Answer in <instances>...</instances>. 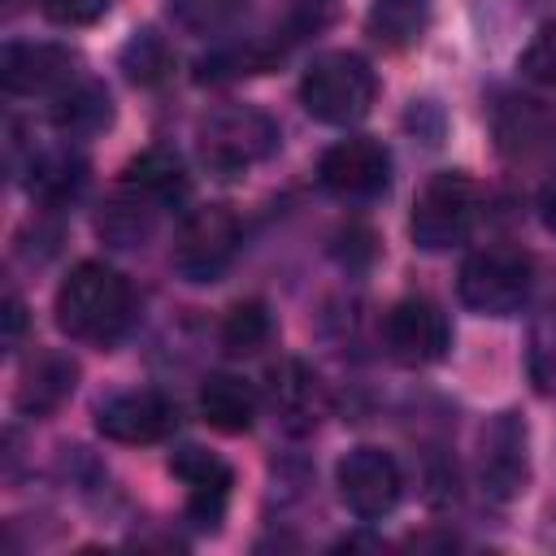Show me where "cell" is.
<instances>
[{"label": "cell", "instance_id": "cell-1", "mask_svg": "<svg viewBox=\"0 0 556 556\" xmlns=\"http://www.w3.org/2000/svg\"><path fill=\"white\" fill-rule=\"evenodd\" d=\"M130 282L104 261H78L56 287V326L78 343H113L130 326Z\"/></svg>", "mask_w": 556, "mask_h": 556}, {"label": "cell", "instance_id": "cell-2", "mask_svg": "<svg viewBox=\"0 0 556 556\" xmlns=\"http://www.w3.org/2000/svg\"><path fill=\"white\" fill-rule=\"evenodd\" d=\"M378 96V78L356 52H321L300 78V104L308 117L326 126H356Z\"/></svg>", "mask_w": 556, "mask_h": 556}, {"label": "cell", "instance_id": "cell-3", "mask_svg": "<svg viewBox=\"0 0 556 556\" xmlns=\"http://www.w3.org/2000/svg\"><path fill=\"white\" fill-rule=\"evenodd\" d=\"M478 217H482V187L465 169H439L417 191L408 230L421 252H447L473 235Z\"/></svg>", "mask_w": 556, "mask_h": 556}, {"label": "cell", "instance_id": "cell-4", "mask_svg": "<svg viewBox=\"0 0 556 556\" xmlns=\"http://www.w3.org/2000/svg\"><path fill=\"white\" fill-rule=\"evenodd\" d=\"M530 282H534V265L513 243L473 248L456 274V291H460L465 308H473L482 317H513L526 304Z\"/></svg>", "mask_w": 556, "mask_h": 556}, {"label": "cell", "instance_id": "cell-5", "mask_svg": "<svg viewBox=\"0 0 556 556\" xmlns=\"http://www.w3.org/2000/svg\"><path fill=\"white\" fill-rule=\"evenodd\" d=\"M200 139V161L222 174V178H235L252 165H261L265 156H274L278 148V122L252 104H230V109H217L200 122L195 130Z\"/></svg>", "mask_w": 556, "mask_h": 556}, {"label": "cell", "instance_id": "cell-6", "mask_svg": "<svg viewBox=\"0 0 556 556\" xmlns=\"http://www.w3.org/2000/svg\"><path fill=\"white\" fill-rule=\"evenodd\" d=\"M239 243H243L239 217L222 204H204V208H191L182 217L174 248H169V265L187 282H217L235 265Z\"/></svg>", "mask_w": 556, "mask_h": 556}, {"label": "cell", "instance_id": "cell-7", "mask_svg": "<svg viewBox=\"0 0 556 556\" xmlns=\"http://www.w3.org/2000/svg\"><path fill=\"white\" fill-rule=\"evenodd\" d=\"M530 478V430L517 413H495L478 430V482L491 500H517Z\"/></svg>", "mask_w": 556, "mask_h": 556}, {"label": "cell", "instance_id": "cell-8", "mask_svg": "<svg viewBox=\"0 0 556 556\" xmlns=\"http://www.w3.org/2000/svg\"><path fill=\"white\" fill-rule=\"evenodd\" d=\"M334 482H339V500H343L348 513L361 517V521L387 517V513L400 504V491H404L400 465H395V456L382 452V447H352V452L339 460Z\"/></svg>", "mask_w": 556, "mask_h": 556}, {"label": "cell", "instance_id": "cell-9", "mask_svg": "<svg viewBox=\"0 0 556 556\" xmlns=\"http://www.w3.org/2000/svg\"><path fill=\"white\" fill-rule=\"evenodd\" d=\"M382 339H387V352L400 365H434L452 348V326H447V313L434 300L408 295V300H395L387 308Z\"/></svg>", "mask_w": 556, "mask_h": 556}, {"label": "cell", "instance_id": "cell-10", "mask_svg": "<svg viewBox=\"0 0 556 556\" xmlns=\"http://www.w3.org/2000/svg\"><path fill=\"white\" fill-rule=\"evenodd\" d=\"M317 178L339 200H374L391 182V152L378 139H369V135L339 139V143H330L321 152Z\"/></svg>", "mask_w": 556, "mask_h": 556}, {"label": "cell", "instance_id": "cell-11", "mask_svg": "<svg viewBox=\"0 0 556 556\" xmlns=\"http://www.w3.org/2000/svg\"><path fill=\"white\" fill-rule=\"evenodd\" d=\"M78 52L65 43H9L0 56V83L9 96H61L78 83Z\"/></svg>", "mask_w": 556, "mask_h": 556}, {"label": "cell", "instance_id": "cell-12", "mask_svg": "<svg viewBox=\"0 0 556 556\" xmlns=\"http://www.w3.org/2000/svg\"><path fill=\"white\" fill-rule=\"evenodd\" d=\"M178 426V408L161 391H122L96 408V430L113 443H161Z\"/></svg>", "mask_w": 556, "mask_h": 556}, {"label": "cell", "instance_id": "cell-13", "mask_svg": "<svg viewBox=\"0 0 556 556\" xmlns=\"http://www.w3.org/2000/svg\"><path fill=\"white\" fill-rule=\"evenodd\" d=\"M495 148L508 161H543L556 152V104L534 96H504L491 113Z\"/></svg>", "mask_w": 556, "mask_h": 556}, {"label": "cell", "instance_id": "cell-14", "mask_svg": "<svg viewBox=\"0 0 556 556\" xmlns=\"http://www.w3.org/2000/svg\"><path fill=\"white\" fill-rule=\"evenodd\" d=\"M265 404L274 408L282 430L308 434L326 413V387L300 356H282L265 369Z\"/></svg>", "mask_w": 556, "mask_h": 556}, {"label": "cell", "instance_id": "cell-15", "mask_svg": "<svg viewBox=\"0 0 556 556\" xmlns=\"http://www.w3.org/2000/svg\"><path fill=\"white\" fill-rule=\"evenodd\" d=\"M169 473L187 486V513L195 517V526L217 530L222 508H226V495H230V482H235L230 465L217 452L187 443V447H178L169 456Z\"/></svg>", "mask_w": 556, "mask_h": 556}, {"label": "cell", "instance_id": "cell-16", "mask_svg": "<svg viewBox=\"0 0 556 556\" xmlns=\"http://www.w3.org/2000/svg\"><path fill=\"white\" fill-rule=\"evenodd\" d=\"M78 382V365L65 356V352H39L26 369H22V382H17V408L26 417H43L52 413L61 400H70Z\"/></svg>", "mask_w": 556, "mask_h": 556}, {"label": "cell", "instance_id": "cell-17", "mask_svg": "<svg viewBox=\"0 0 556 556\" xmlns=\"http://www.w3.org/2000/svg\"><path fill=\"white\" fill-rule=\"evenodd\" d=\"M256 408H261V400H256L252 382H243V378H235V374H208L204 387H200V413H204V421H208L213 430H222V434H243V430H252Z\"/></svg>", "mask_w": 556, "mask_h": 556}, {"label": "cell", "instance_id": "cell-18", "mask_svg": "<svg viewBox=\"0 0 556 556\" xmlns=\"http://www.w3.org/2000/svg\"><path fill=\"white\" fill-rule=\"evenodd\" d=\"M156 217H161V204L122 182V191L104 200V208L96 217V230L113 248H135V243H143L156 230Z\"/></svg>", "mask_w": 556, "mask_h": 556}, {"label": "cell", "instance_id": "cell-19", "mask_svg": "<svg viewBox=\"0 0 556 556\" xmlns=\"http://www.w3.org/2000/svg\"><path fill=\"white\" fill-rule=\"evenodd\" d=\"M426 26H430V0H374L365 13V35L387 52L413 48L426 35Z\"/></svg>", "mask_w": 556, "mask_h": 556}, {"label": "cell", "instance_id": "cell-20", "mask_svg": "<svg viewBox=\"0 0 556 556\" xmlns=\"http://www.w3.org/2000/svg\"><path fill=\"white\" fill-rule=\"evenodd\" d=\"M52 122L70 135V139H83V135H96L113 122V104H109V91L91 78H78L74 87H65L52 104Z\"/></svg>", "mask_w": 556, "mask_h": 556}, {"label": "cell", "instance_id": "cell-21", "mask_svg": "<svg viewBox=\"0 0 556 556\" xmlns=\"http://www.w3.org/2000/svg\"><path fill=\"white\" fill-rule=\"evenodd\" d=\"M87 182V161L74 152V148H52V152H39L30 156V195H39L43 204H65L83 191Z\"/></svg>", "mask_w": 556, "mask_h": 556}, {"label": "cell", "instance_id": "cell-22", "mask_svg": "<svg viewBox=\"0 0 556 556\" xmlns=\"http://www.w3.org/2000/svg\"><path fill=\"white\" fill-rule=\"evenodd\" d=\"M122 182L135 187V191H143V195L156 200L161 208H169V204H178V200L187 195L182 161H178L174 152H165V148H148V152H139V156L126 165V178H122Z\"/></svg>", "mask_w": 556, "mask_h": 556}, {"label": "cell", "instance_id": "cell-23", "mask_svg": "<svg viewBox=\"0 0 556 556\" xmlns=\"http://www.w3.org/2000/svg\"><path fill=\"white\" fill-rule=\"evenodd\" d=\"M122 70H126L130 83L152 87V83L169 78V70H174V52H169V43H165L156 30H135L130 43L122 48Z\"/></svg>", "mask_w": 556, "mask_h": 556}, {"label": "cell", "instance_id": "cell-24", "mask_svg": "<svg viewBox=\"0 0 556 556\" xmlns=\"http://www.w3.org/2000/svg\"><path fill=\"white\" fill-rule=\"evenodd\" d=\"M269 313H265V304L261 300H243V304H235L230 313H226V321H222V343H226V352H235V356H252V352H261L265 343H269Z\"/></svg>", "mask_w": 556, "mask_h": 556}, {"label": "cell", "instance_id": "cell-25", "mask_svg": "<svg viewBox=\"0 0 556 556\" xmlns=\"http://www.w3.org/2000/svg\"><path fill=\"white\" fill-rule=\"evenodd\" d=\"M169 13L191 35H222L248 13V0H169Z\"/></svg>", "mask_w": 556, "mask_h": 556}, {"label": "cell", "instance_id": "cell-26", "mask_svg": "<svg viewBox=\"0 0 556 556\" xmlns=\"http://www.w3.org/2000/svg\"><path fill=\"white\" fill-rule=\"evenodd\" d=\"M526 365H530V382H534L543 395H556V304H547V308L530 321Z\"/></svg>", "mask_w": 556, "mask_h": 556}, {"label": "cell", "instance_id": "cell-27", "mask_svg": "<svg viewBox=\"0 0 556 556\" xmlns=\"http://www.w3.org/2000/svg\"><path fill=\"white\" fill-rule=\"evenodd\" d=\"M521 74L547 91H556V22H543L521 52Z\"/></svg>", "mask_w": 556, "mask_h": 556}, {"label": "cell", "instance_id": "cell-28", "mask_svg": "<svg viewBox=\"0 0 556 556\" xmlns=\"http://www.w3.org/2000/svg\"><path fill=\"white\" fill-rule=\"evenodd\" d=\"M113 0H39L43 17L56 22V26H91L109 13Z\"/></svg>", "mask_w": 556, "mask_h": 556}, {"label": "cell", "instance_id": "cell-29", "mask_svg": "<svg viewBox=\"0 0 556 556\" xmlns=\"http://www.w3.org/2000/svg\"><path fill=\"white\" fill-rule=\"evenodd\" d=\"M22 330H26V308H22L17 295H9L4 300V348H17Z\"/></svg>", "mask_w": 556, "mask_h": 556}, {"label": "cell", "instance_id": "cell-30", "mask_svg": "<svg viewBox=\"0 0 556 556\" xmlns=\"http://www.w3.org/2000/svg\"><path fill=\"white\" fill-rule=\"evenodd\" d=\"M539 217H543V226L556 235V174L543 182V191H539Z\"/></svg>", "mask_w": 556, "mask_h": 556}]
</instances>
